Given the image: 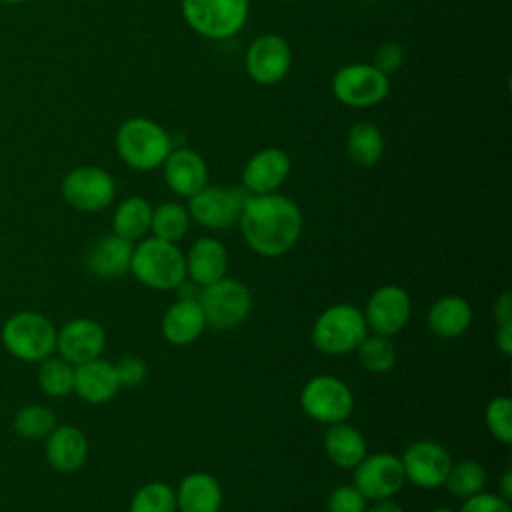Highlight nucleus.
<instances>
[{
	"mask_svg": "<svg viewBox=\"0 0 512 512\" xmlns=\"http://www.w3.org/2000/svg\"><path fill=\"white\" fill-rule=\"evenodd\" d=\"M426 324L440 338L462 336L472 324V306L458 294L440 296L428 308Z\"/></svg>",
	"mask_w": 512,
	"mask_h": 512,
	"instance_id": "obj_25",
	"label": "nucleus"
},
{
	"mask_svg": "<svg viewBox=\"0 0 512 512\" xmlns=\"http://www.w3.org/2000/svg\"><path fill=\"white\" fill-rule=\"evenodd\" d=\"M458 512H512L510 502L494 492H478L470 498H464V504Z\"/></svg>",
	"mask_w": 512,
	"mask_h": 512,
	"instance_id": "obj_39",
	"label": "nucleus"
},
{
	"mask_svg": "<svg viewBox=\"0 0 512 512\" xmlns=\"http://www.w3.org/2000/svg\"><path fill=\"white\" fill-rule=\"evenodd\" d=\"M402 62H404V46L396 40H388L378 46L372 66L388 76V74L396 72L402 66Z\"/></svg>",
	"mask_w": 512,
	"mask_h": 512,
	"instance_id": "obj_38",
	"label": "nucleus"
},
{
	"mask_svg": "<svg viewBox=\"0 0 512 512\" xmlns=\"http://www.w3.org/2000/svg\"><path fill=\"white\" fill-rule=\"evenodd\" d=\"M300 408L314 422L330 426L348 420L354 410V394L344 380L320 374L302 386Z\"/></svg>",
	"mask_w": 512,
	"mask_h": 512,
	"instance_id": "obj_8",
	"label": "nucleus"
},
{
	"mask_svg": "<svg viewBox=\"0 0 512 512\" xmlns=\"http://www.w3.org/2000/svg\"><path fill=\"white\" fill-rule=\"evenodd\" d=\"M206 328L204 312L198 298L182 296L172 302L160 320V332L166 342L174 346H188L200 338Z\"/></svg>",
	"mask_w": 512,
	"mask_h": 512,
	"instance_id": "obj_20",
	"label": "nucleus"
},
{
	"mask_svg": "<svg viewBox=\"0 0 512 512\" xmlns=\"http://www.w3.org/2000/svg\"><path fill=\"white\" fill-rule=\"evenodd\" d=\"M132 248V242L116 236L114 232L102 236L88 248L86 268L102 280L120 278L126 272H130Z\"/></svg>",
	"mask_w": 512,
	"mask_h": 512,
	"instance_id": "obj_22",
	"label": "nucleus"
},
{
	"mask_svg": "<svg viewBox=\"0 0 512 512\" xmlns=\"http://www.w3.org/2000/svg\"><path fill=\"white\" fill-rule=\"evenodd\" d=\"M190 214L188 208L178 202H162L156 208H152V220H150V232L156 238L178 242L186 236L190 228Z\"/></svg>",
	"mask_w": 512,
	"mask_h": 512,
	"instance_id": "obj_29",
	"label": "nucleus"
},
{
	"mask_svg": "<svg viewBox=\"0 0 512 512\" xmlns=\"http://www.w3.org/2000/svg\"><path fill=\"white\" fill-rule=\"evenodd\" d=\"M328 512H366L368 500L354 484H340L328 496Z\"/></svg>",
	"mask_w": 512,
	"mask_h": 512,
	"instance_id": "obj_36",
	"label": "nucleus"
},
{
	"mask_svg": "<svg viewBox=\"0 0 512 512\" xmlns=\"http://www.w3.org/2000/svg\"><path fill=\"white\" fill-rule=\"evenodd\" d=\"M494 320H496V326H502V324H512V296L508 290L500 292V296L496 298L494 302Z\"/></svg>",
	"mask_w": 512,
	"mask_h": 512,
	"instance_id": "obj_40",
	"label": "nucleus"
},
{
	"mask_svg": "<svg viewBox=\"0 0 512 512\" xmlns=\"http://www.w3.org/2000/svg\"><path fill=\"white\" fill-rule=\"evenodd\" d=\"M86 458L88 438L80 428L72 424H56V428L46 436V460L56 472H76L84 466Z\"/></svg>",
	"mask_w": 512,
	"mask_h": 512,
	"instance_id": "obj_21",
	"label": "nucleus"
},
{
	"mask_svg": "<svg viewBox=\"0 0 512 512\" xmlns=\"http://www.w3.org/2000/svg\"><path fill=\"white\" fill-rule=\"evenodd\" d=\"M496 348L502 356L512 354V324H502L496 328Z\"/></svg>",
	"mask_w": 512,
	"mask_h": 512,
	"instance_id": "obj_41",
	"label": "nucleus"
},
{
	"mask_svg": "<svg viewBox=\"0 0 512 512\" xmlns=\"http://www.w3.org/2000/svg\"><path fill=\"white\" fill-rule=\"evenodd\" d=\"M244 242L264 258L284 256L294 248L302 234V210L278 192L248 194L238 218Z\"/></svg>",
	"mask_w": 512,
	"mask_h": 512,
	"instance_id": "obj_1",
	"label": "nucleus"
},
{
	"mask_svg": "<svg viewBox=\"0 0 512 512\" xmlns=\"http://www.w3.org/2000/svg\"><path fill=\"white\" fill-rule=\"evenodd\" d=\"M486 480H488V476L480 462L458 460V462H452L450 472L444 480V486L448 488L450 494H454L458 498H470L484 490Z\"/></svg>",
	"mask_w": 512,
	"mask_h": 512,
	"instance_id": "obj_31",
	"label": "nucleus"
},
{
	"mask_svg": "<svg viewBox=\"0 0 512 512\" xmlns=\"http://www.w3.org/2000/svg\"><path fill=\"white\" fill-rule=\"evenodd\" d=\"M120 384L116 378L114 364L102 360H86L74 366V392L90 404H104L112 400Z\"/></svg>",
	"mask_w": 512,
	"mask_h": 512,
	"instance_id": "obj_23",
	"label": "nucleus"
},
{
	"mask_svg": "<svg viewBox=\"0 0 512 512\" xmlns=\"http://www.w3.org/2000/svg\"><path fill=\"white\" fill-rule=\"evenodd\" d=\"M368 330L382 336L398 334L410 320L412 300L410 294L398 284H384L376 288L362 310Z\"/></svg>",
	"mask_w": 512,
	"mask_h": 512,
	"instance_id": "obj_15",
	"label": "nucleus"
},
{
	"mask_svg": "<svg viewBox=\"0 0 512 512\" xmlns=\"http://www.w3.org/2000/svg\"><path fill=\"white\" fill-rule=\"evenodd\" d=\"M174 492L178 512H220L222 508V488L208 472L186 474Z\"/></svg>",
	"mask_w": 512,
	"mask_h": 512,
	"instance_id": "obj_24",
	"label": "nucleus"
},
{
	"mask_svg": "<svg viewBox=\"0 0 512 512\" xmlns=\"http://www.w3.org/2000/svg\"><path fill=\"white\" fill-rule=\"evenodd\" d=\"M152 206L142 196L124 198L112 214V230L116 236L134 242L142 240L150 232Z\"/></svg>",
	"mask_w": 512,
	"mask_h": 512,
	"instance_id": "obj_27",
	"label": "nucleus"
},
{
	"mask_svg": "<svg viewBox=\"0 0 512 512\" xmlns=\"http://www.w3.org/2000/svg\"><path fill=\"white\" fill-rule=\"evenodd\" d=\"M430 512H456V510L446 508V506H438V508H434V510H430Z\"/></svg>",
	"mask_w": 512,
	"mask_h": 512,
	"instance_id": "obj_44",
	"label": "nucleus"
},
{
	"mask_svg": "<svg viewBox=\"0 0 512 512\" xmlns=\"http://www.w3.org/2000/svg\"><path fill=\"white\" fill-rule=\"evenodd\" d=\"M104 346L106 332L102 324L92 318H74L56 332V350L60 358L74 366L98 358Z\"/></svg>",
	"mask_w": 512,
	"mask_h": 512,
	"instance_id": "obj_17",
	"label": "nucleus"
},
{
	"mask_svg": "<svg viewBox=\"0 0 512 512\" xmlns=\"http://www.w3.org/2000/svg\"><path fill=\"white\" fill-rule=\"evenodd\" d=\"M130 272L146 288L162 292L178 290L186 282L184 252L176 242L144 236L132 248Z\"/></svg>",
	"mask_w": 512,
	"mask_h": 512,
	"instance_id": "obj_2",
	"label": "nucleus"
},
{
	"mask_svg": "<svg viewBox=\"0 0 512 512\" xmlns=\"http://www.w3.org/2000/svg\"><path fill=\"white\" fill-rule=\"evenodd\" d=\"M248 192L238 186H210L206 184L194 196L188 198V214L196 224L222 230L238 222Z\"/></svg>",
	"mask_w": 512,
	"mask_h": 512,
	"instance_id": "obj_10",
	"label": "nucleus"
},
{
	"mask_svg": "<svg viewBox=\"0 0 512 512\" xmlns=\"http://www.w3.org/2000/svg\"><path fill=\"white\" fill-rule=\"evenodd\" d=\"M116 152L126 166L150 172L160 168L172 152V138L156 120L134 116L120 124L116 132Z\"/></svg>",
	"mask_w": 512,
	"mask_h": 512,
	"instance_id": "obj_3",
	"label": "nucleus"
},
{
	"mask_svg": "<svg viewBox=\"0 0 512 512\" xmlns=\"http://www.w3.org/2000/svg\"><path fill=\"white\" fill-rule=\"evenodd\" d=\"M400 462L408 482L424 490H434L444 486L452 466V456L434 440H416L404 450Z\"/></svg>",
	"mask_w": 512,
	"mask_h": 512,
	"instance_id": "obj_14",
	"label": "nucleus"
},
{
	"mask_svg": "<svg viewBox=\"0 0 512 512\" xmlns=\"http://www.w3.org/2000/svg\"><path fill=\"white\" fill-rule=\"evenodd\" d=\"M2 344L24 362H42L56 350L54 324L36 310H20L2 326Z\"/></svg>",
	"mask_w": 512,
	"mask_h": 512,
	"instance_id": "obj_5",
	"label": "nucleus"
},
{
	"mask_svg": "<svg viewBox=\"0 0 512 512\" xmlns=\"http://www.w3.org/2000/svg\"><path fill=\"white\" fill-rule=\"evenodd\" d=\"M324 452L334 466L352 470L368 454V444L362 432L344 420L324 432Z\"/></svg>",
	"mask_w": 512,
	"mask_h": 512,
	"instance_id": "obj_26",
	"label": "nucleus"
},
{
	"mask_svg": "<svg viewBox=\"0 0 512 512\" xmlns=\"http://www.w3.org/2000/svg\"><path fill=\"white\" fill-rule=\"evenodd\" d=\"M290 64L292 52L288 42L280 34H260L246 48V74L252 82L260 86H272L284 80Z\"/></svg>",
	"mask_w": 512,
	"mask_h": 512,
	"instance_id": "obj_13",
	"label": "nucleus"
},
{
	"mask_svg": "<svg viewBox=\"0 0 512 512\" xmlns=\"http://www.w3.org/2000/svg\"><path fill=\"white\" fill-rule=\"evenodd\" d=\"M38 384L52 398H64L74 392V364L64 358L48 356L40 362Z\"/></svg>",
	"mask_w": 512,
	"mask_h": 512,
	"instance_id": "obj_32",
	"label": "nucleus"
},
{
	"mask_svg": "<svg viewBox=\"0 0 512 512\" xmlns=\"http://www.w3.org/2000/svg\"><path fill=\"white\" fill-rule=\"evenodd\" d=\"M368 334L364 312L352 304H332L312 324V344L322 354L340 356L354 352Z\"/></svg>",
	"mask_w": 512,
	"mask_h": 512,
	"instance_id": "obj_4",
	"label": "nucleus"
},
{
	"mask_svg": "<svg viewBox=\"0 0 512 512\" xmlns=\"http://www.w3.org/2000/svg\"><path fill=\"white\" fill-rule=\"evenodd\" d=\"M56 428V414L42 404H26L14 416V430L20 438L42 440Z\"/></svg>",
	"mask_w": 512,
	"mask_h": 512,
	"instance_id": "obj_33",
	"label": "nucleus"
},
{
	"mask_svg": "<svg viewBox=\"0 0 512 512\" xmlns=\"http://www.w3.org/2000/svg\"><path fill=\"white\" fill-rule=\"evenodd\" d=\"M390 92V80L372 64H344L332 76L334 98L350 108H368L380 104Z\"/></svg>",
	"mask_w": 512,
	"mask_h": 512,
	"instance_id": "obj_9",
	"label": "nucleus"
},
{
	"mask_svg": "<svg viewBox=\"0 0 512 512\" xmlns=\"http://www.w3.org/2000/svg\"><path fill=\"white\" fill-rule=\"evenodd\" d=\"M346 154L358 166H374L384 154V138L376 124L356 122L346 132Z\"/></svg>",
	"mask_w": 512,
	"mask_h": 512,
	"instance_id": "obj_28",
	"label": "nucleus"
},
{
	"mask_svg": "<svg viewBox=\"0 0 512 512\" xmlns=\"http://www.w3.org/2000/svg\"><path fill=\"white\" fill-rule=\"evenodd\" d=\"M166 186L182 196L190 198L208 184L206 160L192 148H176L162 164Z\"/></svg>",
	"mask_w": 512,
	"mask_h": 512,
	"instance_id": "obj_18",
	"label": "nucleus"
},
{
	"mask_svg": "<svg viewBox=\"0 0 512 512\" xmlns=\"http://www.w3.org/2000/svg\"><path fill=\"white\" fill-rule=\"evenodd\" d=\"M198 304L204 312L206 326L214 330H232L242 324L252 310L250 288L234 278H222L200 288Z\"/></svg>",
	"mask_w": 512,
	"mask_h": 512,
	"instance_id": "obj_7",
	"label": "nucleus"
},
{
	"mask_svg": "<svg viewBox=\"0 0 512 512\" xmlns=\"http://www.w3.org/2000/svg\"><path fill=\"white\" fill-rule=\"evenodd\" d=\"M488 432L502 444H512V400L508 396H494L484 410Z\"/></svg>",
	"mask_w": 512,
	"mask_h": 512,
	"instance_id": "obj_35",
	"label": "nucleus"
},
{
	"mask_svg": "<svg viewBox=\"0 0 512 512\" xmlns=\"http://www.w3.org/2000/svg\"><path fill=\"white\" fill-rule=\"evenodd\" d=\"M114 370H116L118 384L126 386V388L142 384L146 374H148V368H146L144 360L138 358V356H124V358H120L114 364Z\"/></svg>",
	"mask_w": 512,
	"mask_h": 512,
	"instance_id": "obj_37",
	"label": "nucleus"
},
{
	"mask_svg": "<svg viewBox=\"0 0 512 512\" xmlns=\"http://www.w3.org/2000/svg\"><path fill=\"white\" fill-rule=\"evenodd\" d=\"M290 156L276 146L252 154L242 168V188L248 194L276 192L290 176Z\"/></svg>",
	"mask_w": 512,
	"mask_h": 512,
	"instance_id": "obj_16",
	"label": "nucleus"
},
{
	"mask_svg": "<svg viewBox=\"0 0 512 512\" xmlns=\"http://www.w3.org/2000/svg\"><path fill=\"white\" fill-rule=\"evenodd\" d=\"M182 18L200 36L224 40L240 32L248 20L250 0H182Z\"/></svg>",
	"mask_w": 512,
	"mask_h": 512,
	"instance_id": "obj_6",
	"label": "nucleus"
},
{
	"mask_svg": "<svg viewBox=\"0 0 512 512\" xmlns=\"http://www.w3.org/2000/svg\"><path fill=\"white\" fill-rule=\"evenodd\" d=\"M366 512H404V508L392 498H384V500H376L370 508H366Z\"/></svg>",
	"mask_w": 512,
	"mask_h": 512,
	"instance_id": "obj_42",
	"label": "nucleus"
},
{
	"mask_svg": "<svg viewBox=\"0 0 512 512\" xmlns=\"http://www.w3.org/2000/svg\"><path fill=\"white\" fill-rule=\"evenodd\" d=\"M186 278L198 288L210 286L226 276L228 252L218 238L202 236L184 254Z\"/></svg>",
	"mask_w": 512,
	"mask_h": 512,
	"instance_id": "obj_19",
	"label": "nucleus"
},
{
	"mask_svg": "<svg viewBox=\"0 0 512 512\" xmlns=\"http://www.w3.org/2000/svg\"><path fill=\"white\" fill-rule=\"evenodd\" d=\"M128 512H176V492L166 482H148L132 494Z\"/></svg>",
	"mask_w": 512,
	"mask_h": 512,
	"instance_id": "obj_34",
	"label": "nucleus"
},
{
	"mask_svg": "<svg viewBox=\"0 0 512 512\" xmlns=\"http://www.w3.org/2000/svg\"><path fill=\"white\" fill-rule=\"evenodd\" d=\"M504 500H512V470H504L502 478H500V492H498Z\"/></svg>",
	"mask_w": 512,
	"mask_h": 512,
	"instance_id": "obj_43",
	"label": "nucleus"
},
{
	"mask_svg": "<svg viewBox=\"0 0 512 512\" xmlns=\"http://www.w3.org/2000/svg\"><path fill=\"white\" fill-rule=\"evenodd\" d=\"M356 356L364 370L372 374H384L394 368L398 354L390 336L366 334L356 348Z\"/></svg>",
	"mask_w": 512,
	"mask_h": 512,
	"instance_id": "obj_30",
	"label": "nucleus"
},
{
	"mask_svg": "<svg viewBox=\"0 0 512 512\" xmlns=\"http://www.w3.org/2000/svg\"><path fill=\"white\" fill-rule=\"evenodd\" d=\"M352 470V484L372 502L392 498L406 482L400 456L390 452L366 454Z\"/></svg>",
	"mask_w": 512,
	"mask_h": 512,
	"instance_id": "obj_11",
	"label": "nucleus"
},
{
	"mask_svg": "<svg viewBox=\"0 0 512 512\" xmlns=\"http://www.w3.org/2000/svg\"><path fill=\"white\" fill-rule=\"evenodd\" d=\"M116 194L114 178L98 166H78L62 180L64 200L80 212H100L112 204Z\"/></svg>",
	"mask_w": 512,
	"mask_h": 512,
	"instance_id": "obj_12",
	"label": "nucleus"
},
{
	"mask_svg": "<svg viewBox=\"0 0 512 512\" xmlns=\"http://www.w3.org/2000/svg\"><path fill=\"white\" fill-rule=\"evenodd\" d=\"M2 4H18V2H22V0H0Z\"/></svg>",
	"mask_w": 512,
	"mask_h": 512,
	"instance_id": "obj_45",
	"label": "nucleus"
}]
</instances>
